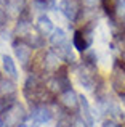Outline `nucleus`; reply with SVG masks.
I'll return each mask as SVG.
<instances>
[{"label": "nucleus", "instance_id": "nucleus-1", "mask_svg": "<svg viewBox=\"0 0 125 127\" xmlns=\"http://www.w3.org/2000/svg\"><path fill=\"white\" fill-rule=\"evenodd\" d=\"M2 119H3L5 127H18V126H21L22 121L26 119V111H24V108H22V105H19V103L16 101L11 108H8L3 113Z\"/></svg>", "mask_w": 125, "mask_h": 127}, {"label": "nucleus", "instance_id": "nucleus-2", "mask_svg": "<svg viewBox=\"0 0 125 127\" xmlns=\"http://www.w3.org/2000/svg\"><path fill=\"white\" fill-rule=\"evenodd\" d=\"M111 85L120 96L125 95V66L117 63L112 69V76H111Z\"/></svg>", "mask_w": 125, "mask_h": 127}, {"label": "nucleus", "instance_id": "nucleus-3", "mask_svg": "<svg viewBox=\"0 0 125 127\" xmlns=\"http://www.w3.org/2000/svg\"><path fill=\"white\" fill-rule=\"evenodd\" d=\"M13 50H15V55L19 60V63L24 68H27L29 61L32 58V47L29 43H26L24 40H16L13 42Z\"/></svg>", "mask_w": 125, "mask_h": 127}, {"label": "nucleus", "instance_id": "nucleus-4", "mask_svg": "<svg viewBox=\"0 0 125 127\" xmlns=\"http://www.w3.org/2000/svg\"><path fill=\"white\" fill-rule=\"evenodd\" d=\"M77 79L79 84L83 85L87 90H91L95 87V74H93V68L88 64H82L80 68L77 69Z\"/></svg>", "mask_w": 125, "mask_h": 127}, {"label": "nucleus", "instance_id": "nucleus-5", "mask_svg": "<svg viewBox=\"0 0 125 127\" xmlns=\"http://www.w3.org/2000/svg\"><path fill=\"white\" fill-rule=\"evenodd\" d=\"M60 8L62 11V15L69 19V21L74 23L77 19L79 13H80V2L79 0H61Z\"/></svg>", "mask_w": 125, "mask_h": 127}, {"label": "nucleus", "instance_id": "nucleus-6", "mask_svg": "<svg viewBox=\"0 0 125 127\" xmlns=\"http://www.w3.org/2000/svg\"><path fill=\"white\" fill-rule=\"evenodd\" d=\"M61 61H62V60L58 56V53L55 52V50H48V52L45 53V56H43V71L51 72V74L61 71V69H60Z\"/></svg>", "mask_w": 125, "mask_h": 127}, {"label": "nucleus", "instance_id": "nucleus-7", "mask_svg": "<svg viewBox=\"0 0 125 127\" xmlns=\"http://www.w3.org/2000/svg\"><path fill=\"white\" fill-rule=\"evenodd\" d=\"M109 15L112 16V23L125 26V0H112Z\"/></svg>", "mask_w": 125, "mask_h": 127}, {"label": "nucleus", "instance_id": "nucleus-8", "mask_svg": "<svg viewBox=\"0 0 125 127\" xmlns=\"http://www.w3.org/2000/svg\"><path fill=\"white\" fill-rule=\"evenodd\" d=\"M51 116H53L51 109L45 105H35L31 111V118L34 119L37 124H47L51 119Z\"/></svg>", "mask_w": 125, "mask_h": 127}, {"label": "nucleus", "instance_id": "nucleus-9", "mask_svg": "<svg viewBox=\"0 0 125 127\" xmlns=\"http://www.w3.org/2000/svg\"><path fill=\"white\" fill-rule=\"evenodd\" d=\"M60 103L66 109H77L80 105V98L72 89H67L66 92L60 93Z\"/></svg>", "mask_w": 125, "mask_h": 127}, {"label": "nucleus", "instance_id": "nucleus-10", "mask_svg": "<svg viewBox=\"0 0 125 127\" xmlns=\"http://www.w3.org/2000/svg\"><path fill=\"white\" fill-rule=\"evenodd\" d=\"M35 29L40 32V35H48L50 37L51 32L55 31V26L47 15H40L37 18V23H35Z\"/></svg>", "mask_w": 125, "mask_h": 127}, {"label": "nucleus", "instance_id": "nucleus-11", "mask_svg": "<svg viewBox=\"0 0 125 127\" xmlns=\"http://www.w3.org/2000/svg\"><path fill=\"white\" fill-rule=\"evenodd\" d=\"M55 52L58 53V56L62 60V61H66V63H75V55H74V52H72V48H71V43L69 42H66V43H62V45L60 47H55Z\"/></svg>", "mask_w": 125, "mask_h": 127}, {"label": "nucleus", "instance_id": "nucleus-12", "mask_svg": "<svg viewBox=\"0 0 125 127\" xmlns=\"http://www.w3.org/2000/svg\"><path fill=\"white\" fill-rule=\"evenodd\" d=\"M2 64H3V71L8 77L16 79L18 77V69H16V64L13 61V58L10 55H3L2 56Z\"/></svg>", "mask_w": 125, "mask_h": 127}, {"label": "nucleus", "instance_id": "nucleus-13", "mask_svg": "<svg viewBox=\"0 0 125 127\" xmlns=\"http://www.w3.org/2000/svg\"><path fill=\"white\" fill-rule=\"evenodd\" d=\"M16 89L11 79H8V76H0V95L2 96H11L15 95Z\"/></svg>", "mask_w": 125, "mask_h": 127}, {"label": "nucleus", "instance_id": "nucleus-14", "mask_svg": "<svg viewBox=\"0 0 125 127\" xmlns=\"http://www.w3.org/2000/svg\"><path fill=\"white\" fill-rule=\"evenodd\" d=\"M80 98V111H82V118L87 121V124H93V113H91V108H90V105H88V101H87V98H85L83 95H80L79 96Z\"/></svg>", "mask_w": 125, "mask_h": 127}, {"label": "nucleus", "instance_id": "nucleus-15", "mask_svg": "<svg viewBox=\"0 0 125 127\" xmlns=\"http://www.w3.org/2000/svg\"><path fill=\"white\" fill-rule=\"evenodd\" d=\"M67 42V35H66V32L62 31L61 28H55V31L51 32L50 35V43L53 47H60L62 45V43Z\"/></svg>", "mask_w": 125, "mask_h": 127}, {"label": "nucleus", "instance_id": "nucleus-16", "mask_svg": "<svg viewBox=\"0 0 125 127\" xmlns=\"http://www.w3.org/2000/svg\"><path fill=\"white\" fill-rule=\"evenodd\" d=\"M72 47H74L77 52H85V50H87L88 43H87V40H85L82 31H75L74 32V37H72Z\"/></svg>", "mask_w": 125, "mask_h": 127}, {"label": "nucleus", "instance_id": "nucleus-17", "mask_svg": "<svg viewBox=\"0 0 125 127\" xmlns=\"http://www.w3.org/2000/svg\"><path fill=\"white\" fill-rule=\"evenodd\" d=\"M79 2L85 10H96L98 6L103 5V0H79Z\"/></svg>", "mask_w": 125, "mask_h": 127}, {"label": "nucleus", "instance_id": "nucleus-18", "mask_svg": "<svg viewBox=\"0 0 125 127\" xmlns=\"http://www.w3.org/2000/svg\"><path fill=\"white\" fill-rule=\"evenodd\" d=\"M71 127H88V124H87V121H85L82 116H72Z\"/></svg>", "mask_w": 125, "mask_h": 127}, {"label": "nucleus", "instance_id": "nucleus-19", "mask_svg": "<svg viewBox=\"0 0 125 127\" xmlns=\"http://www.w3.org/2000/svg\"><path fill=\"white\" fill-rule=\"evenodd\" d=\"M71 121H72V116L69 114L61 116V119L58 121V127H71Z\"/></svg>", "mask_w": 125, "mask_h": 127}, {"label": "nucleus", "instance_id": "nucleus-20", "mask_svg": "<svg viewBox=\"0 0 125 127\" xmlns=\"http://www.w3.org/2000/svg\"><path fill=\"white\" fill-rule=\"evenodd\" d=\"M101 127H120V124L116 122V121H112V119H107V121H104V124Z\"/></svg>", "mask_w": 125, "mask_h": 127}, {"label": "nucleus", "instance_id": "nucleus-21", "mask_svg": "<svg viewBox=\"0 0 125 127\" xmlns=\"http://www.w3.org/2000/svg\"><path fill=\"white\" fill-rule=\"evenodd\" d=\"M5 23H6V13H5V10L0 8V28H3Z\"/></svg>", "mask_w": 125, "mask_h": 127}, {"label": "nucleus", "instance_id": "nucleus-22", "mask_svg": "<svg viewBox=\"0 0 125 127\" xmlns=\"http://www.w3.org/2000/svg\"><path fill=\"white\" fill-rule=\"evenodd\" d=\"M0 127H5V124H3V119L0 118Z\"/></svg>", "mask_w": 125, "mask_h": 127}, {"label": "nucleus", "instance_id": "nucleus-23", "mask_svg": "<svg viewBox=\"0 0 125 127\" xmlns=\"http://www.w3.org/2000/svg\"><path fill=\"white\" fill-rule=\"evenodd\" d=\"M122 60H124V66H125V52H124V55H122Z\"/></svg>", "mask_w": 125, "mask_h": 127}, {"label": "nucleus", "instance_id": "nucleus-24", "mask_svg": "<svg viewBox=\"0 0 125 127\" xmlns=\"http://www.w3.org/2000/svg\"><path fill=\"white\" fill-rule=\"evenodd\" d=\"M122 103L125 105V95H122Z\"/></svg>", "mask_w": 125, "mask_h": 127}, {"label": "nucleus", "instance_id": "nucleus-25", "mask_svg": "<svg viewBox=\"0 0 125 127\" xmlns=\"http://www.w3.org/2000/svg\"><path fill=\"white\" fill-rule=\"evenodd\" d=\"M18 127H29V126H26V124H21V126H18Z\"/></svg>", "mask_w": 125, "mask_h": 127}, {"label": "nucleus", "instance_id": "nucleus-26", "mask_svg": "<svg viewBox=\"0 0 125 127\" xmlns=\"http://www.w3.org/2000/svg\"><path fill=\"white\" fill-rule=\"evenodd\" d=\"M37 2H45V3H47V2H48V0H37Z\"/></svg>", "mask_w": 125, "mask_h": 127}]
</instances>
